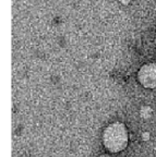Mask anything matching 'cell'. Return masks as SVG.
<instances>
[{
  "label": "cell",
  "instance_id": "5b68a950",
  "mask_svg": "<svg viewBox=\"0 0 156 157\" xmlns=\"http://www.w3.org/2000/svg\"><path fill=\"white\" fill-rule=\"evenodd\" d=\"M120 2L122 3V5L127 6V5H129V3H130V2H131V0H120Z\"/></svg>",
  "mask_w": 156,
  "mask_h": 157
},
{
  "label": "cell",
  "instance_id": "7a4b0ae2",
  "mask_svg": "<svg viewBox=\"0 0 156 157\" xmlns=\"http://www.w3.org/2000/svg\"><path fill=\"white\" fill-rule=\"evenodd\" d=\"M138 81L145 88H156V62L145 63L138 72Z\"/></svg>",
  "mask_w": 156,
  "mask_h": 157
},
{
  "label": "cell",
  "instance_id": "52a82bcc",
  "mask_svg": "<svg viewBox=\"0 0 156 157\" xmlns=\"http://www.w3.org/2000/svg\"><path fill=\"white\" fill-rule=\"evenodd\" d=\"M155 157H156V155H155Z\"/></svg>",
  "mask_w": 156,
  "mask_h": 157
},
{
  "label": "cell",
  "instance_id": "6da1fadb",
  "mask_svg": "<svg viewBox=\"0 0 156 157\" xmlns=\"http://www.w3.org/2000/svg\"><path fill=\"white\" fill-rule=\"evenodd\" d=\"M102 141L105 148L110 153H120L126 149L129 143V132L124 123L114 122L103 132Z\"/></svg>",
  "mask_w": 156,
  "mask_h": 157
},
{
  "label": "cell",
  "instance_id": "277c9868",
  "mask_svg": "<svg viewBox=\"0 0 156 157\" xmlns=\"http://www.w3.org/2000/svg\"><path fill=\"white\" fill-rule=\"evenodd\" d=\"M141 137H142V140L146 142V141H148L151 139V133L148 132V131H144V132L141 134Z\"/></svg>",
  "mask_w": 156,
  "mask_h": 157
},
{
  "label": "cell",
  "instance_id": "8992f818",
  "mask_svg": "<svg viewBox=\"0 0 156 157\" xmlns=\"http://www.w3.org/2000/svg\"><path fill=\"white\" fill-rule=\"evenodd\" d=\"M98 157H110V155H107V154H103V155H99Z\"/></svg>",
  "mask_w": 156,
  "mask_h": 157
},
{
  "label": "cell",
  "instance_id": "3957f363",
  "mask_svg": "<svg viewBox=\"0 0 156 157\" xmlns=\"http://www.w3.org/2000/svg\"><path fill=\"white\" fill-rule=\"evenodd\" d=\"M152 112H153V110H152V108L150 106H143L140 110V114L143 119H148V118H151Z\"/></svg>",
  "mask_w": 156,
  "mask_h": 157
}]
</instances>
